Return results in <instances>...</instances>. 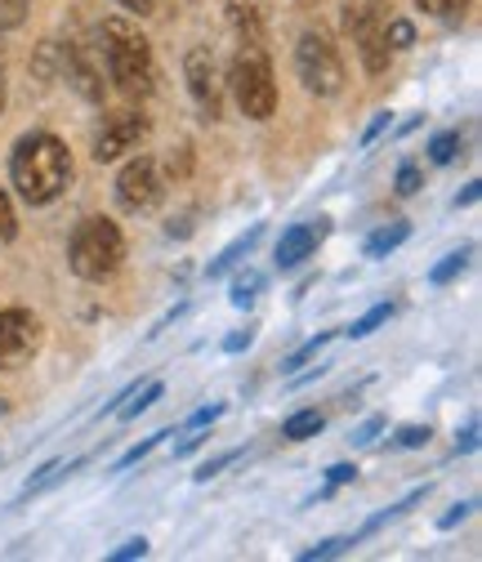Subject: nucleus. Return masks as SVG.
Masks as SVG:
<instances>
[{
  "label": "nucleus",
  "mask_w": 482,
  "mask_h": 562,
  "mask_svg": "<svg viewBox=\"0 0 482 562\" xmlns=\"http://www.w3.org/2000/svg\"><path fill=\"white\" fill-rule=\"evenodd\" d=\"M0 108H5V81H0Z\"/></svg>",
  "instance_id": "42"
},
{
  "label": "nucleus",
  "mask_w": 482,
  "mask_h": 562,
  "mask_svg": "<svg viewBox=\"0 0 482 562\" xmlns=\"http://www.w3.org/2000/svg\"><path fill=\"white\" fill-rule=\"evenodd\" d=\"M255 344V330L246 326V330H233L228 339H224V353H242V348H250Z\"/></svg>",
  "instance_id": "33"
},
{
  "label": "nucleus",
  "mask_w": 482,
  "mask_h": 562,
  "mask_svg": "<svg viewBox=\"0 0 482 562\" xmlns=\"http://www.w3.org/2000/svg\"><path fill=\"white\" fill-rule=\"evenodd\" d=\"M161 393H166V384H161V380H153V384H148V389L139 393V402H130V406H121V415H125V419H134V415H139V411H148V406H153V402H157Z\"/></svg>",
  "instance_id": "26"
},
{
  "label": "nucleus",
  "mask_w": 482,
  "mask_h": 562,
  "mask_svg": "<svg viewBox=\"0 0 482 562\" xmlns=\"http://www.w3.org/2000/svg\"><path fill=\"white\" fill-rule=\"evenodd\" d=\"M354 544H358L354 536H335V540H326V544H317V549H304L300 558H304V562H317V558H339V553H349Z\"/></svg>",
  "instance_id": "21"
},
{
  "label": "nucleus",
  "mask_w": 482,
  "mask_h": 562,
  "mask_svg": "<svg viewBox=\"0 0 482 562\" xmlns=\"http://www.w3.org/2000/svg\"><path fill=\"white\" fill-rule=\"evenodd\" d=\"M125 10H134V14H153L157 10V0H121Z\"/></svg>",
  "instance_id": "38"
},
{
  "label": "nucleus",
  "mask_w": 482,
  "mask_h": 562,
  "mask_svg": "<svg viewBox=\"0 0 482 562\" xmlns=\"http://www.w3.org/2000/svg\"><path fill=\"white\" fill-rule=\"evenodd\" d=\"M416 188H421V170H416V166H402V170H397V192L411 196Z\"/></svg>",
  "instance_id": "32"
},
{
  "label": "nucleus",
  "mask_w": 482,
  "mask_h": 562,
  "mask_svg": "<svg viewBox=\"0 0 482 562\" xmlns=\"http://www.w3.org/2000/svg\"><path fill=\"white\" fill-rule=\"evenodd\" d=\"M166 196V183H161V170L153 157H134L121 175H116V201L121 210H130V215H148V210H157Z\"/></svg>",
  "instance_id": "8"
},
{
  "label": "nucleus",
  "mask_w": 482,
  "mask_h": 562,
  "mask_svg": "<svg viewBox=\"0 0 482 562\" xmlns=\"http://www.w3.org/2000/svg\"><path fill=\"white\" fill-rule=\"evenodd\" d=\"M456 153H460V130H447V134H438L434 144H429V157H434V166H447V161H456Z\"/></svg>",
  "instance_id": "18"
},
{
  "label": "nucleus",
  "mask_w": 482,
  "mask_h": 562,
  "mask_svg": "<svg viewBox=\"0 0 482 562\" xmlns=\"http://www.w3.org/2000/svg\"><path fill=\"white\" fill-rule=\"evenodd\" d=\"M144 553H148V540L134 536V540H125V544L112 553V562H130V558H144Z\"/></svg>",
  "instance_id": "31"
},
{
  "label": "nucleus",
  "mask_w": 482,
  "mask_h": 562,
  "mask_svg": "<svg viewBox=\"0 0 482 562\" xmlns=\"http://www.w3.org/2000/svg\"><path fill=\"white\" fill-rule=\"evenodd\" d=\"M161 438H166V434H153V438H144L139 447H130V451H125V456L116 460V469H130V464H139V460H144V456H148L153 447H161Z\"/></svg>",
  "instance_id": "28"
},
{
  "label": "nucleus",
  "mask_w": 482,
  "mask_h": 562,
  "mask_svg": "<svg viewBox=\"0 0 482 562\" xmlns=\"http://www.w3.org/2000/svg\"><path fill=\"white\" fill-rule=\"evenodd\" d=\"M220 415H224V406H201V411L188 419V429H205V425H215Z\"/></svg>",
  "instance_id": "34"
},
{
  "label": "nucleus",
  "mask_w": 482,
  "mask_h": 562,
  "mask_svg": "<svg viewBox=\"0 0 482 562\" xmlns=\"http://www.w3.org/2000/svg\"><path fill=\"white\" fill-rule=\"evenodd\" d=\"M14 233H19V215H14V201L0 192V246L5 241H14Z\"/></svg>",
  "instance_id": "25"
},
{
  "label": "nucleus",
  "mask_w": 482,
  "mask_h": 562,
  "mask_svg": "<svg viewBox=\"0 0 482 562\" xmlns=\"http://www.w3.org/2000/svg\"><path fill=\"white\" fill-rule=\"evenodd\" d=\"M456 447H460V451H473V447H478V425H469V429H464V438H460Z\"/></svg>",
  "instance_id": "40"
},
{
  "label": "nucleus",
  "mask_w": 482,
  "mask_h": 562,
  "mask_svg": "<svg viewBox=\"0 0 482 562\" xmlns=\"http://www.w3.org/2000/svg\"><path fill=\"white\" fill-rule=\"evenodd\" d=\"M295 72H300L304 90L317 94V99H335L344 90V58L330 45V36H322V32H304L300 36V45H295Z\"/></svg>",
  "instance_id": "5"
},
{
  "label": "nucleus",
  "mask_w": 482,
  "mask_h": 562,
  "mask_svg": "<svg viewBox=\"0 0 482 562\" xmlns=\"http://www.w3.org/2000/svg\"><path fill=\"white\" fill-rule=\"evenodd\" d=\"M63 67H67V81H72L90 103H99L103 99V72H99V67L86 58V49L81 45H67L63 49Z\"/></svg>",
  "instance_id": "12"
},
{
  "label": "nucleus",
  "mask_w": 482,
  "mask_h": 562,
  "mask_svg": "<svg viewBox=\"0 0 482 562\" xmlns=\"http://www.w3.org/2000/svg\"><path fill=\"white\" fill-rule=\"evenodd\" d=\"M384 125H389V112H380V116H375V121L367 125V134H362V144H371V138H375V134H384Z\"/></svg>",
  "instance_id": "37"
},
{
  "label": "nucleus",
  "mask_w": 482,
  "mask_h": 562,
  "mask_svg": "<svg viewBox=\"0 0 482 562\" xmlns=\"http://www.w3.org/2000/svg\"><path fill=\"white\" fill-rule=\"evenodd\" d=\"M406 237H411V224H389V228L371 233V237H367V259H384V255L397 250Z\"/></svg>",
  "instance_id": "14"
},
{
  "label": "nucleus",
  "mask_w": 482,
  "mask_h": 562,
  "mask_svg": "<svg viewBox=\"0 0 482 562\" xmlns=\"http://www.w3.org/2000/svg\"><path fill=\"white\" fill-rule=\"evenodd\" d=\"M27 19V0H0V32H14Z\"/></svg>",
  "instance_id": "23"
},
{
  "label": "nucleus",
  "mask_w": 482,
  "mask_h": 562,
  "mask_svg": "<svg viewBox=\"0 0 482 562\" xmlns=\"http://www.w3.org/2000/svg\"><path fill=\"white\" fill-rule=\"evenodd\" d=\"M237 460H242V451H224V456H215V460H205V464H201L192 477H197V482H211L220 469H228V464H237Z\"/></svg>",
  "instance_id": "27"
},
{
  "label": "nucleus",
  "mask_w": 482,
  "mask_h": 562,
  "mask_svg": "<svg viewBox=\"0 0 482 562\" xmlns=\"http://www.w3.org/2000/svg\"><path fill=\"white\" fill-rule=\"evenodd\" d=\"M259 237H264V228H250L246 237H237V241H233V246H228V250H224V255H220V259L211 263V277H220V272H228V268H233V263H237L242 255H250V246H255Z\"/></svg>",
  "instance_id": "16"
},
{
  "label": "nucleus",
  "mask_w": 482,
  "mask_h": 562,
  "mask_svg": "<svg viewBox=\"0 0 482 562\" xmlns=\"http://www.w3.org/2000/svg\"><path fill=\"white\" fill-rule=\"evenodd\" d=\"M326 477H330V486H344V482H354V477H358V469H354V464H335Z\"/></svg>",
  "instance_id": "35"
},
{
  "label": "nucleus",
  "mask_w": 482,
  "mask_h": 562,
  "mask_svg": "<svg viewBox=\"0 0 482 562\" xmlns=\"http://www.w3.org/2000/svg\"><path fill=\"white\" fill-rule=\"evenodd\" d=\"M421 10L434 19H460L469 10V0H421Z\"/></svg>",
  "instance_id": "24"
},
{
  "label": "nucleus",
  "mask_w": 482,
  "mask_h": 562,
  "mask_svg": "<svg viewBox=\"0 0 482 562\" xmlns=\"http://www.w3.org/2000/svg\"><path fill=\"white\" fill-rule=\"evenodd\" d=\"M259 286H264V277H259V272H242V277L233 281V304H237V308H246V304L255 300V291H259Z\"/></svg>",
  "instance_id": "22"
},
{
  "label": "nucleus",
  "mask_w": 482,
  "mask_h": 562,
  "mask_svg": "<svg viewBox=\"0 0 482 562\" xmlns=\"http://www.w3.org/2000/svg\"><path fill=\"white\" fill-rule=\"evenodd\" d=\"M375 434H380V419H367V425L358 429V438H354V442H371Z\"/></svg>",
  "instance_id": "39"
},
{
  "label": "nucleus",
  "mask_w": 482,
  "mask_h": 562,
  "mask_svg": "<svg viewBox=\"0 0 482 562\" xmlns=\"http://www.w3.org/2000/svg\"><path fill=\"white\" fill-rule=\"evenodd\" d=\"M322 344H326V335H317V339H309V344L300 348V353H291V358H287V371H295V367H304L309 358H317V353H322Z\"/></svg>",
  "instance_id": "30"
},
{
  "label": "nucleus",
  "mask_w": 482,
  "mask_h": 562,
  "mask_svg": "<svg viewBox=\"0 0 482 562\" xmlns=\"http://www.w3.org/2000/svg\"><path fill=\"white\" fill-rule=\"evenodd\" d=\"M183 77H188V94L197 99L205 121H220L224 116V77H220V63L205 45H192L183 58Z\"/></svg>",
  "instance_id": "7"
},
{
  "label": "nucleus",
  "mask_w": 482,
  "mask_h": 562,
  "mask_svg": "<svg viewBox=\"0 0 482 562\" xmlns=\"http://www.w3.org/2000/svg\"><path fill=\"white\" fill-rule=\"evenodd\" d=\"M233 27L242 32V45H264V27H259V14L242 0H233Z\"/></svg>",
  "instance_id": "15"
},
{
  "label": "nucleus",
  "mask_w": 482,
  "mask_h": 562,
  "mask_svg": "<svg viewBox=\"0 0 482 562\" xmlns=\"http://www.w3.org/2000/svg\"><path fill=\"white\" fill-rule=\"evenodd\" d=\"M228 86H233V94H237L242 116L268 121L272 112H278V81H272V63H268L264 45H242V49H237L233 72H228Z\"/></svg>",
  "instance_id": "4"
},
{
  "label": "nucleus",
  "mask_w": 482,
  "mask_h": 562,
  "mask_svg": "<svg viewBox=\"0 0 482 562\" xmlns=\"http://www.w3.org/2000/svg\"><path fill=\"white\" fill-rule=\"evenodd\" d=\"M322 425H326V419H322L317 411H295L287 425H282V438H287V442H309V438L322 434Z\"/></svg>",
  "instance_id": "13"
},
{
  "label": "nucleus",
  "mask_w": 482,
  "mask_h": 562,
  "mask_svg": "<svg viewBox=\"0 0 482 562\" xmlns=\"http://www.w3.org/2000/svg\"><path fill=\"white\" fill-rule=\"evenodd\" d=\"M0 415H5V402H0Z\"/></svg>",
  "instance_id": "43"
},
{
  "label": "nucleus",
  "mask_w": 482,
  "mask_h": 562,
  "mask_svg": "<svg viewBox=\"0 0 482 562\" xmlns=\"http://www.w3.org/2000/svg\"><path fill=\"white\" fill-rule=\"evenodd\" d=\"M469 255H473L469 246H464V250H451V255H447V259H442V263H438V268L429 272V281H434V286H447V281H451L456 272H464V263H469Z\"/></svg>",
  "instance_id": "17"
},
{
  "label": "nucleus",
  "mask_w": 482,
  "mask_h": 562,
  "mask_svg": "<svg viewBox=\"0 0 482 562\" xmlns=\"http://www.w3.org/2000/svg\"><path fill=\"white\" fill-rule=\"evenodd\" d=\"M148 138V116H139V112H121V116H112L103 130H99V138H94V157L99 161H116V157H125V153H134Z\"/></svg>",
  "instance_id": "10"
},
{
  "label": "nucleus",
  "mask_w": 482,
  "mask_h": 562,
  "mask_svg": "<svg viewBox=\"0 0 482 562\" xmlns=\"http://www.w3.org/2000/svg\"><path fill=\"white\" fill-rule=\"evenodd\" d=\"M384 23H389V10H384V0H358V5H349V19H344V27L354 32L358 49H362V63H367V72H384L389 67V41H384Z\"/></svg>",
  "instance_id": "6"
},
{
  "label": "nucleus",
  "mask_w": 482,
  "mask_h": 562,
  "mask_svg": "<svg viewBox=\"0 0 482 562\" xmlns=\"http://www.w3.org/2000/svg\"><path fill=\"white\" fill-rule=\"evenodd\" d=\"M393 442H397L402 451H416V447H425V442H429V425H425V429H421V425H406Z\"/></svg>",
  "instance_id": "29"
},
{
  "label": "nucleus",
  "mask_w": 482,
  "mask_h": 562,
  "mask_svg": "<svg viewBox=\"0 0 482 562\" xmlns=\"http://www.w3.org/2000/svg\"><path fill=\"white\" fill-rule=\"evenodd\" d=\"M469 514H473V505H456V509H451V514H447V518H442V522H438V527H442V531H447V527H456V522H464V518H469Z\"/></svg>",
  "instance_id": "36"
},
{
  "label": "nucleus",
  "mask_w": 482,
  "mask_h": 562,
  "mask_svg": "<svg viewBox=\"0 0 482 562\" xmlns=\"http://www.w3.org/2000/svg\"><path fill=\"white\" fill-rule=\"evenodd\" d=\"M384 41H389V49H411L416 45V27H411L406 19H389L384 23Z\"/></svg>",
  "instance_id": "19"
},
{
  "label": "nucleus",
  "mask_w": 482,
  "mask_h": 562,
  "mask_svg": "<svg viewBox=\"0 0 482 562\" xmlns=\"http://www.w3.org/2000/svg\"><path fill=\"white\" fill-rule=\"evenodd\" d=\"M322 237H326V220L287 228V233H282V241H278V268H300V263L322 246Z\"/></svg>",
  "instance_id": "11"
},
{
  "label": "nucleus",
  "mask_w": 482,
  "mask_h": 562,
  "mask_svg": "<svg viewBox=\"0 0 482 562\" xmlns=\"http://www.w3.org/2000/svg\"><path fill=\"white\" fill-rule=\"evenodd\" d=\"M125 259V237L112 220H86L67 241V263L81 281H108Z\"/></svg>",
  "instance_id": "3"
},
{
  "label": "nucleus",
  "mask_w": 482,
  "mask_h": 562,
  "mask_svg": "<svg viewBox=\"0 0 482 562\" xmlns=\"http://www.w3.org/2000/svg\"><path fill=\"white\" fill-rule=\"evenodd\" d=\"M389 317H393V308H389V304H375V308H371L367 317H358V322L349 326V339H367V335H371L375 326H384Z\"/></svg>",
  "instance_id": "20"
},
{
  "label": "nucleus",
  "mask_w": 482,
  "mask_h": 562,
  "mask_svg": "<svg viewBox=\"0 0 482 562\" xmlns=\"http://www.w3.org/2000/svg\"><path fill=\"white\" fill-rule=\"evenodd\" d=\"M99 41H103L108 77L116 81V90L125 99H148L153 94V81H157V63H153L148 36L134 27L130 19H108L99 27Z\"/></svg>",
  "instance_id": "2"
},
{
  "label": "nucleus",
  "mask_w": 482,
  "mask_h": 562,
  "mask_svg": "<svg viewBox=\"0 0 482 562\" xmlns=\"http://www.w3.org/2000/svg\"><path fill=\"white\" fill-rule=\"evenodd\" d=\"M478 188H482V183H469V188L456 196V205H473V201H478Z\"/></svg>",
  "instance_id": "41"
},
{
  "label": "nucleus",
  "mask_w": 482,
  "mask_h": 562,
  "mask_svg": "<svg viewBox=\"0 0 482 562\" xmlns=\"http://www.w3.org/2000/svg\"><path fill=\"white\" fill-rule=\"evenodd\" d=\"M10 179H14V188L27 205H49V201L63 196L67 183H72V157H67V148L54 134L32 130L14 144Z\"/></svg>",
  "instance_id": "1"
},
{
  "label": "nucleus",
  "mask_w": 482,
  "mask_h": 562,
  "mask_svg": "<svg viewBox=\"0 0 482 562\" xmlns=\"http://www.w3.org/2000/svg\"><path fill=\"white\" fill-rule=\"evenodd\" d=\"M41 348V322L27 308H5L0 313V371H19L23 362H32V353Z\"/></svg>",
  "instance_id": "9"
}]
</instances>
